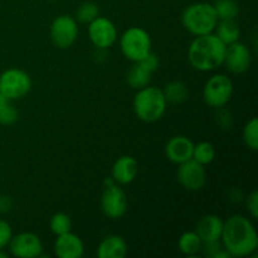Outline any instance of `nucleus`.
<instances>
[{"mask_svg":"<svg viewBox=\"0 0 258 258\" xmlns=\"http://www.w3.org/2000/svg\"><path fill=\"white\" fill-rule=\"evenodd\" d=\"M216 158V149L208 141H202V143L194 145L193 149V158L202 165H208Z\"/></svg>","mask_w":258,"mask_h":258,"instance_id":"nucleus-24","label":"nucleus"},{"mask_svg":"<svg viewBox=\"0 0 258 258\" xmlns=\"http://www.w3.org/2000/svg\"><path fill=\"white\" fill-rule=\"evenodd\" d=\"M12 208V201L9 197L7 196H0V212L2 213H7Z\"/></svg>","mask_w":258,"mask_h":258,"instance_id":"nucleus-32","label":"nucleus"},{"mask_svg":"<svg viewBox=\"0 0 258 258\" xmlns=\"http://www.w3.org/2000/svg\"><path fill=\"white\" fill-rule=\"evenodd\" d=\"M98 14H100V9H98L97 4L92 2H86L81 4L76 12V20L83 23V24H90L92 20L98 17Z\"/></svg>","mask_w":258,"mask_h":258,"instance_id":"nucleus-26","label":"nucleus"},{"mask_svg":"<svg viewBox=\"0 0 258 258\" xmlns=\"http://www.w3.org/2000/svg\"><path fill=\"white\" fill-rule=\"evenodd\" d=\"M19 118L18 110L12 105V101L0 95V125H13Z\"/></svg>","mask_w":258,"mask_h":258,"instance_id":"nucleus-25","label":"nucleus"},{"mask_svg":"<svg viewBox=\"0 0 258 258\" xmlns=\"http://www.w3.org/2000/svg\"><path fill=\"white\" fill-rule=\"evenodd\" d=\"M122 54L131 62H139L151 53V39L149 33L140 27H131L120 38Z\"/></svg>","mask_w":258,"mask_h":258,"instance_id":"nucleus-5","label":"nucleus"},{"mask_svg":"<svg viewBox=\"0 0 258 258\" xmlns=\"http://www.w3.org/2000/svg\"><path fill=\"white\" fill-rule=\"evenodd\" d=\"M78 37L77 20L67 14L59 15L50 25V39L55 47L67 49Z\"/></svg>","mask_w":258,"mask_h":258,"instance_id":"nucleus-8","label":"nucleus"},{"mask_svg":"<svg viewBox=\"0 0 258 258\" xmlns=\"http://www.w3.org/2000/svg\"><path fill=\"white\" fill-rule=\"evenodd\" d=\"M176 178L184 189L190 191L201 190L206 184V169L194 159L179 164Z\"/></svg>","mask_w":258,"mask_h":258,"instance_id":"nucleus-13","label":"nucleus"},{"mask_svg":"<svg viewBox=\"0 0 258 258\" xmlns=\"http://www.w3.org/2000/svg\"><path fill=\"white\" fill-rule=\"evenodd\" d=\"M227 45L213 33L198 35L188 48V60L191 67L201 72H209L224 62Z\"/></svg>","mask_w":258,"mask_h":258,"instance_id":"nucleus-2","label":"nucleus"},{"mask_svg":"<svg viewBox=\"0 0 258 258\" xmlns=\"http://www.w3.org/2000/svg\"><path fill=\"white\" fill-rule=\"evenodd\" d=\"M233 95V82L226 75H214L203 88L204 102L213 108L224 107Z\"/></svg>","mask_w":258,"mask_h":258,"instance_id":"nucleus-6","label":"nucleus"},{"mask_svg":"<svg viewBox=\"0 0 258 258\" xmlns=\"http://www.w3.org/2000/svg\"><path fill=\"white\" fill-rule=\"evenodd\" d=\"M213 7L218 20L236 19L239 13V7L236 0H216Z\"/></svg>","mask_w":258,"mask_h":258,"instance_id":"nucleus-23","label":"nucleus"},{"mask_svg":"<svg viewBox=\"0 0 258 258\" xmlns=\"http://www.w3.org/2000/svg\"><path fill=\"white\" fill-rule=\"evenodd\" d=\"M0 258H8V254L3 249H0Z\"/></svg>","mask_w":258,"mask_h":258,"instance_id":"nucleus-33","label":"nucleus"},{"mask_svg":"<svg viewBox=\"0 0 258 258\" xmlns=\"http://www.w3.org/2000/svg\"><path fill=\"white\" fill-rule=\"evenodd\" d=\"M54 253L59 258H81L85 253V244L77 234L70 231L57 236Z\"/></svg>","mask_w":258,"mask_h":258,"instance_id":"nucleus-15","label":"nucleus"},{"mask_svg":"<svg viewBox=\"0 0 258 258\" xmlns=\"http://www.w3.org/2000/svg\"><path fill=\"white\" fill-rule=\"evenodd\" d=\"M218 112L216 115V122L222 130H229L232 128L233 126V117H232L231 112L227 111L226 108L221 107V108H217Z\"/></svg>","mask_w":258,"mask_h":258,"instance_id":"nucleus-29","label":"nucleus"},{"mask_svg":"<svg viewBox=\"0 0 258 258\" xmlns=\"http://www.w3.org/2000/svg\"><path fill=\"white\" fill-rule=\"evenodd\" d=\"M223 64H226L227 70L234 75L247 72L251 66V52L248 47L239 40L227 45Z\"/></svg>","mask_w":258,"mask_h":258,"instance_id":"nucleus-14","label":"nucleus"},{"mask_svg":"<svg viewBox=\"0 0 258 258\" xmlns=\"http://www.w3.org/2000/svg\"><path fill=\"white\" fill-rule=\"evenodd\" d=\"M222 246L231 257H247L256 252L258 234L248 218L241 214H233L223 222Z\"/></svg>","mask_w":258,"mask_h":258,"instance_id":"nucleus-1","label":"nucleus"},{"mask_svg":"<svg viewBox=\"0 0 258 258\" xmlns=\"http://www.w3.org/2000/svg\"><path fill=\"white\" fill-rule=\"evenodd\" d=\"M247 209H248L249 214L252 218H258V191L253 190L247 198Z\"/></svg>","mask_w":258,"mask_h":258,"instance_id":"nucleus-31","label":"nucleus"},{"mask_svg":"<svg viewBox=\"0 0 258 258\" xmlns=\"http://www.w3.org/2000/svg\"><path fill=\"white\" fill-rule=\"evenodd\" d=\"M49 228L53 234L59 236V234L67 233L72 228V222L71 218L64 213H55L53 214L49 221Z\"/></svg>","mask_w":258,"mask_h":258,"instance_id":"nucleus-28","label":"nucleus"},{"mask_svg":"<svg viewBox=\"0 0 258 258\" xmlns=\"http://www.w3.org/2000/svg\"><path fill=\"white\" fill-rule=\"evenodd\" d=\"M139 171V164L133 156L123 155L120 156L117 160L113 163L112 171H111V178L115 180L116 184L126 185L135 180Z\"/></svg>","mask_w":258,"mask_h":258,"instance_id":"nucleus-17","label":"nucleus"},{"mask_svg":"<svg viewBox=\"0 0 258 258\" xmlns=\"http://www.w3.org/2000/svg\"><path fill=\"white\" fill-rule=\"evenodd\" d=\"M243 141L247 148L256 151L258 149V120L257 117H252L248 122L246 123L243 128Z\"/></svg>","mask_w":258,"mask_h":258,"instance_id":"nucleus-27","label":"nucleus"},{"mask_svg":"<svg viewBox=\"0 0 258 258\" xmlns=\"http://www.w3.org/2000/svg\"><path fill=\"white\" fill-rule=\"evenodd\" d=\"M194 144L186 136H174L165 146V155L171 163L181 164L193 158Z\"/></svg>","mask_w":258,"mask_h":258,"instance_id":"nucleus-16","label":"nucleus"},{"mask_svg":"<svg viewBox=\"0 0 258 258\" xmlns=\"http://www.w3.org/2000/svg\"><path fill=\"white\" fill-rule=\"evenodd\" d=\"M101 209L111 219H118L127 211V197L116 183L105 185L101 197Z\"/></svg>","mask_w":258,"mask_h":258,"instance_id":"nucleus-9","label":"nucleus"},{"mask_svg":"<svg viewBox=\"0 0 258 258\" xmlns=\"http://www.w3.org/2000/svg\"><path fill=\"white\" fill-rule=\"evenodd\" d=\"M88 37L97 49H107L117 40V29L110 19L97 17L88 24Z\"/></svg>","mask_w":258,"mask_h":258,"instance_id":"nucleus-10","label":"nucleus"},{"mask_svg":"<svg viewBox=\"0 0 258 258\" xmlns=\"http://www.w3.org/2000/svg\"><path fill=\"white\" fill-rule=\"evenodd\" d=\"M216 35L226 45L237 42L241 35V29L234 19H223L218 20L216 28H214Z\"/></svg>","mask_w":258,"mask_h":258,"instance_id":"nucleus-20","label":"nucleus"},{"mask_svg":"<svg viewBox=\"0 0 258 258\" xmlns=\"http://www.w3.org/2000/svg\"><path fill=\"white\" fill-rule=\"evenodd\" d=\"M163 93L166 102L171 103V105H180V103L185 102L189 95L186 86L183 82H180V81L169 82L164 87Z\"/></svg>","mask_w":258,"mask_h":258,"instance_id":"nucleus-21","label":"nucleus"},{"mask_svg":"<svg viewBox=\"0 0 258 258\" xmlns=\"http://www.w3.org/2000/svg\"><path fill=\"white\" fill-rule=\"evenodd\" d=\"M222 231H223V221L214 214L204 216L198 222L196 228V232L201 238L202 243L221 241Z\"/></svg>","mask_w":258,"mask_h":258,"instance_id":"nucleus-18","label":"nucleus"},{"mask_svg":"<svg viewBox=\"0 0 258 258\" xmlns=\"http://www.w3.org/2000/svg\"><path fill=\"white\" fill-rule=\"evenodd\" d=\"M32 87L29 75L19 68H9L0 75V95L8 100H18L27 95Z\"/></svg>","mask_w":258,"mask_h":258,"instance_id":"nucleus-7","label":"nucleus"},{"mask_svg":"<svg viewBox=\"0 0 258 258\" xmlns=\"http://www.w3.org/2000/svg\"><path fill=\"white\" fill-rule=\"evenodd\" d=\"M13 237V229L10 224L4 219H0V249L8 247Z\"/></svg>","mask_w":258,"mask_h":258,"instance_id":"nucleus-30","label":"nucleus"},{"mask_svg":"<svg viewBox=\"0 0 258 258\" xmlns=\"http://www.w3.org/2000/svg\"><path fill=\"white\" fill-rule=\"evenodd\" d=\"M127 253L125 239L117 234H112L103 239L97 248L98 258H123Z\"/></svg>","mask_w":258,"mask_h":258,"instance_id":"nucleus-19","label":"nucleus"},{"mask_svg":"<svg viewBox=\"0 0 258 258\" xmlns=\"http://www.w3.org/2000/svg\"><path fill=\"white\" fill-rule=\"evenodd\" d=\"M181 23L190 34L198 37L213 33L218 23V17L213 4L196 3L184 9L181 14Z\"/></svg>","mask_w":258,"mask_h":258,"instance_id":"nucleus-4","label":"nucleus"},{"mask_svg":"<svg viewBox=\"0 0 258 258\" xmlns=\"http://www.w3.org/2000/svg\"><path fill=\"white\" fill-rule=\"evenodd\" d=\"M8 247L10 253L18 258H37L43 254L42 241L32 232H23L13 236Z\"/></svg>","mask_w":258,"mask_h":258,"instance_id":"nucleus-11","label":"nucleus"},{"mask_svg":"<svg viewBox=\"0 0 258 258\" xmlns=\"http://www.w3.org/2000/svg\"><path fill=\"white\" fill-rule=\"evenodd\" d=\"M178 247L181 253L186 256H194L202 249V241L197 232H185L179 237Z\"/></svg>","mask_w":258,"mask_h":258,"instance_id":"nucleus-22","label":"nucleus"},{"mask_svg":"<svg viewBox=\"0 0 258 258\" xmlns=\"http://www.w3.org/2000/svg\"><path fill=\"white\" fill-rule=\"evenodd\" d=\"M166 105L168 102L164 97L163 90L149 85L138 90L133 102L134 112L139 120L144 122H155L160 120L165 113Z\"/></svg>","mask_w":258,"mask_h":258,"instance_id":"nucleus-3","label":"nucleus"},{"mask_svg":"<svg viewBox=\"0 0 258 258\" xmlns=\"http://www.w3.org/2000/svg\"><path fill=\"white\" fill-rule=\"evenodd\" d=\"M158 67L159 59L153 53H150L143 60L134 62V64L126 73V81H127L128 86L135 90L146 87L150 83L151 76L158 70Z\"/></svg>","mask_w":258,"mask_h":258,"instance_id":"nucleus-12","label":"nucleus"}]
</instances>
